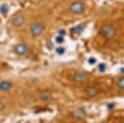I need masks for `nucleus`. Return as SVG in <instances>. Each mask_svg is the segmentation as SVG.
<instances>
[{"instance_id": "2eb2a0df", "label": "nucleus", "mask_w": 124, "mask_h": 123, "mask_svg": "<svg viewBox=\"0 0 124 123\" xmlns=\"http://www.w3.org/2000/svg\"><path fill=\"white\" fill-rule=\"evenodd\" d=\"M109 1H112V0H109Z\"/></svg>"}, {"instance_id": "f257e3e1", "label": "nucleus", "mask_w": 124, "mask_h": 123, "mask_svg": "<svg viewBox=\"0 0 124 123\" xmlns=\"http://www.w3.org/2000/svg\"><path fill=\"white\" fill-rule=\"evenodd\" d=\"M30 15L26 10H18L16 13H14L9 18L8 25L10 29L14 32H19L23 29H26L27 25L30 23Z\"/></svg>"}, {"instance_id": "f8f14e48", "label": "nucleus", "mask_w": 124, "mask_h": 123, "mask_svg": "<svg viewBox=\"0 0 124 123\" xmlns=\"http://www.w3.org/2000/svg\"><path fill=\"white\" fill-rule=\"evenodd\" d=\"M116 86H117V88L123 89V90H124V76L120 77L117 80H116Z\"/></svg>"}, {"instance_id": "39448f33", "label": "nucleus", "mask_w": 124, "mask_h": 123, "mask_svg": "<svg viewBox=\"0 0 124 123\" xmlns=\"http://www.w3.org/2000/svg\"><path fill=\"white\" fill-rule=\"evenodd\" d=\"M99 34L105 40H113L116 36V28L111 23H104L99 26Z\"/></svg>"}, {"instance_id": "7ed1b4c3", "label": "nucleus", "mask_w": 124, "mask_h": 123, "mask_svg": "<svg viewBox=\"0 0 124 123\" xmlns=\"http://www.w3.org/2000/svg\"><path fill=\"white\" fill-rule=\"evenodd\" d=\"M17 90V81L14 78L1 77L0 78V95L7 96Z\"/></svg>"}, {"instance_id": "20e7f679", "label": "nucleus", "mask_w": 124, "mask_h": 123, "mask_svg": "<svg viewBox=\"0 0 124 123\" xmlns=\"http://www.w3.org/2000/svg\"><path fill=\"white\" fill-rule=\"evenodd\" d=\"M86 9H87V6H86V2L84 0H72L67 8L68 13L72 16L82 15L86 11Z\"/></svg>"}, {"instance_id": "0eeeda50", "label": "nucleus", "mask_w": 124, "mask_h": 123, "mask_svg": "<svg viewBox=\"0 0 124 123\" xmlns=\"http://www.w3.org/2000/svg\"><path fill=\"white\" fill-rule=\"evenodd\" d=\"M90 78V74L87 71H75L70 74V79H71L75 84H84V82H87Z\"/></svg>"}, {"instance_id": "4468645a", "label": "nucleus", "mask_w": 124, "mask_h": 123, "mask_svg": "<svg viewBox=\"0 0 124 123\" xmlns=\"http://www.w3.org/2000/svg\"><path fill=\"white\" fill-rule=\"evenodd\" d=\"M120 123H124V119H123V120H122V121H121V122H120Z\"/></svg>"}, {"instance_id": "423d86ee", "label": "nucleus", "mask_w": 124, "mask_h": 123, "mask_svg": "<svg viewBox=\"0 0 124 123\" xmlns=\"http://www.w3.org/2000/svg\"><path fill=\"white\" fill-rule=\"evenodd\" d=\"M14 53L17 55V57H20V58H25V57H28L31 53V45L25 41H19L17 42L13 48Z\"/></svg>"}, {"instance_id": "9d476101", "label": "nucleus", "mask_w": 124, "mask_h": 123, "mask_svg": "<svg viewBox=\"0 0 124 123\" xmlns=\"http://www.w3.org/2000/svg\"><path fill=\"white\" fill-rule=\"evenodd\" d=\"M8 106H9V103H8L6 96L0 95V113H2V112L8 110Z\"/></svg>"}, {"instance_id": "6e6552de", "label": "nucleus", "mask_w": 124, "mask_h": 123, "mask_svg": "<svg viewBox=\"0 0 124 123\" xmlns=\"http://www.w3.org/2000/svg\"><path fill=\"white\" fill-rule=\"evenodd\" d=\"M39 102H42V103H50V102H52L54 99V94H53V91L49 88H45V89H42V90H39V96H37Z\"/></svg>"}, {"instance_id": "9b49d317", "label": "nucleus", "mask_w": 124, "mask_h": 123, "mask_svg": "<svg viewBox=\"0 0 124 123\" xmlns=\"http://www.w3.org/2000/svg\"><path fill=\"white\" fill-rule=\"evenodd\" d=\"M85 115H86V112L82 108H79V110H77L75 112V116L77 119H82V117H85Z\"/></svg>"}, {"instance_id": "f03ea898", "label": "nucleus", "mask_w": 124, "mask_h": 123, "mask_svg": "<svg viewBox=\"0 0 124 123\" xmlns=\"http://www.w3.org/2000/svg\"><path fill=\"white\" fill-rule=\"evenodd\" d=\"M26 31L31 37L37 39V37H41L45 33L46 25L41 19H31L26 27Z\"/></svg>"}, {"instance_id": "ddd939ff", "label": "nucleus", "mask_w": 124, "mask_h": 123, "mask_svg": "<svg viewBox=\"0 0 124 123\" xmlns=\"http://www.w3.org/2000/svg\"><path fill=\"white\" fill-rule=\"evenodd\" d=\"M104 69H105V65L104 63H101V65H99V70H101V71H104Z\"/></svg>"}, {"instance_id": "1a4fd4ad", "label": "nucleus", "mask_w": 124, "mask_h": 123, "mask_svg": "<svg viewBox=\"0 0 124 123\" xmlns=\"http://www.w3.org/2000/svg\"><path fill=\"white\" fill-rule=\"evenodd\" d=\"M82 91H84V94L89 98L96 97V96H98V95L101 93V88H98L97 86H94V85H88V86H86Z\"/></svg>"}]
</instances>
